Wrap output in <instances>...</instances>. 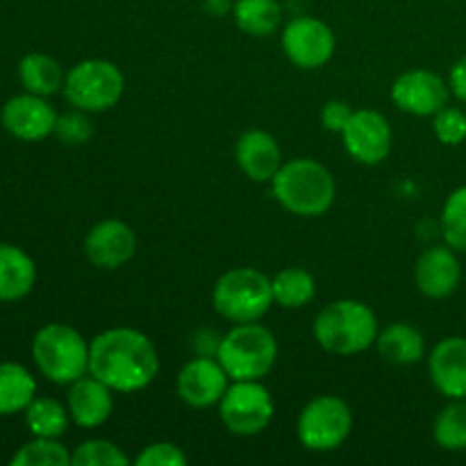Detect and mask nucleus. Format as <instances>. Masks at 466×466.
<instances>
[{
	"mask_svg": "<svg viewBox=\"0 0 466 466\" xmlns=\"http://www.w3.org/2000/svg\"><path fill=\"white\" fill-rule=\"evenodd\" d=\"M73 466H127L130 460L118 449L116 444L107 440H89L82 441L71 453Z\"/></svg>",
	"mask_w": 466,
	"mask_h": 466,
	"instance_id": "c756f323",
	"label": "nucleus"
},
{
	"mask_svg": "<svg viewBox=\"0 0 466 466\" xmlns=\"http://www.w3.org/2000/svg\"><path fill=\"white\" fill-rule=\"evenodd\" d=\"M314 339L335 355H355L378 339V319L362 300L344 299L326 305L314 319Z\"/></svg>",
	"mask_w": 466,
	"mask_h": 466,
	"instance_id": "7ed1b4c3",
	"label": "nucleus"
},
{
	"mask_svg": "<svg viewBox=\"0 0 466 466\" xmlns=\"http://www.w3.org/2000/svg\"><path fill=\"white\" fill-rule=\"evenodd\" d=\"M3 127L12 137L21 141H41L50 137L57 126V112L53 105L44 98L25 91V94L12 96L3 105L0 112Z\"/></svg>",
	"mask_w": 466,
	"mask_h": 466,
	"instance_id": "ddd939ff",
	"label": "nucleus"
},
{
	"mask_svg": "<svg viewBox=\"0 0 466 466\" xmlns=\"http://www.w3.org/2000/svg\"><path fill=\"white\" fill-rule=\"evenodd\" d=\"M18 80L25 91L48 98V96L64 89L66 76H64L57 59L44 53H30L18 62Z\"/></svg>",
	"mask_w": 466,
	"mask_h": 466,
	"instance_id": "5701e85b",
	"label": "nucleus"
},
{
	"mask_svg": "<svg viewBox=\"0 0 466 466\" xmlns=\"http://www.w3.org/2000/svg\"><path fill=\"white\" fill-rule=\"evenodd\" d=\"M344 146L360 164H380L391 150V127L376 109H358L344 127Z\"/></svg>",
	"mask_w": 466,
	"mask_h": 466,
	"instance_id": "f8f14e48",
	"label": "nucleus"
},
{
	"mask_svg": "<svg viewBox=\"0 0 466 466\" xmlns=\"http://www.w3.org/2000/svg\"><path fill=\"white\" fill-rule=\"evenodd\" d=\"M209 14H226L230 9V0H205Z\"/></svg>",
	"mask_w": 466,
	"mask_h": 466,
	"instance_id": "c9c22d12",
	"label": "nucleus"
},
{
	"mask_svg": "<svg viewBox=\"0 0 466 466\" xmlns=\"http://www.w3.org/2000/svg\"><path fill=\"white\" fill-rule=\"evenodd\" d=\"M278 358V341L259 323H237L217 346V360L230 380H262Z\"/></svg>",
	"mask_w": 466,
	"mask_h": 466,
	"instance_id": "39448f33",
	"label": "nucleus"
},
{
	"mask_svg": "<svg viewBox=\"0 0 466 466\" xmlns=\"http://www.w3.org/2000/svg\"><path fill=\"white\" fill-rule=\"evenodd\" d=\"M378 350L382 358L399 367L417 364L426 353V341L423 335L410 323H391L385 330L378 332Z\"/></svg>",
	"mask_w": 466,
	"mask_h": 466,
	"instance_id": "412c9836",
	"label": "nucleus"
},
{
	"mask_svg": "<svg viewBox=\"0 0 466 466\" xmlns=\"http://www.w3.org/2000/svg\"><path fill=\"white\" fill-rule=\"evenodd\" d=\"M159 355L153 341L135 328H109L91 339L89 373L109 390L132 394L155 380Z\"/></svg>",
	"mask_w": 466,
	"mask_h": 466,
	"instance_id": "f257e3e1",
	"label": "nucleus"
},
{
	"mask_svg": "<svg viewBox=\"0 0 466 466\" xmlns=\"http://www.w3.org/2000/svg\"><path fill=\"white\" fill-rule=\"evenodd\" d=\"M71 464V453L59 440L35 437L14 453L12 466H66Z\"/></svg>",
	"mask_w": 466,
	"mask_h": 466,
	"instance_id": "cd10ccee",
	"label": "nucleus"
},
{
	"mask_svg": "<svg viewBox=\"0 0 466 466\" xmlns=\"http://www.w3.org/2000/svg\"><path fill=\"white\" fill-rule=\"evenodd\" d=\"M441 230L451 248L466 253V185L458 187L446 198L441 209Z\"/></svg>",
	"mask_w": 466,
	"mask_h": 466,
	"instance_id": "c85d7f7f",
	"label": "nucleus"
},
{
	"mask_svg": "<svg viewBox=\"0 0 466 466\" xmlns=\"http://www.w3.org/2000/svg\"><path fill=\"white\" fill-rule=\"evenodd\" d=\"M137 250V237L127 223L107 218L96 223L85 239V253L98 268H118L132 259Z\"/></svg>",
	"mask_w": 466,
	"mask_h": 466,
	"instance_id": "2eb2a0df",
	"label": "nucleus"
},
{
	"mask_svg": "<svg viewBox=\"0 0 466 466\" xmlns=\"http://www.w3.org/2000/svg\"><path fill=\"white\" fill-rule=\"evenodd\" d=\"M350 116H353V109H350L344 100H330V103H326V107L321 109L323 127L330 132H344Z\"/></svg>",
	"mask_w": 466,
	"mask_h": 466,
	"instance_id": "72a5a7b5",
	"label": "nucleus"
},
{
	"mask_svg": "<svg viewBox=\"0 0 466 466\" xmlns=\"http://www.w3.org/2000/svg\"><path fill=\"white\" fill-rule=\"evenodd\" d=\"M237 164L253 182H268L282 167L280 146L268 132L248 130L239 137L235 148Z\"/></svg>",
	"mask_w": 466,
	"mask_h": 466,
	"instance_id": "6ab92c4d",
	"label": "nucleus"
},
{
	"mask_svg": "<svg viewBox=\"0 0 466 466\" xmlns=\"http://www.w3.org/2000/svg\"><path fill=\"white\" fill-rule=\"evenodd\" d=\"M235 21L250 36H268L280 27L282 7L278 0H237Z\"/></svg>",
	"mask_w": 466,
	"mask_h": 466,
	"instance_id": "b1692460",
	"label": "nucleus"
},
{
	"mask_svg": "<svg viewBox=\"0 0 466 466\" xmlns=\"http://www.w3.org/2000/svg\"><path fill=\"white\" fill-rule=\"evenodd\" d=\"M428 373L432 385L446 399H466V339L446 337L432 349L428 358Z\"/></svg>",
	"mask_w": 466,
	"mask_h": 466,
	"instance_id": "f3484780",
	"label": "nucleus"
},
{
	"mask_svg": "<svg viewBox=\"0 0 466 466\" xmlns=\"http://www.w3.org/2000/svg\"><path fill=\"white\" fill-rule=\"evenodd\" d=\"M25 426L32 437H46V440H59L66 432L71 414L59 400L46 399V396H35L25 408Z\"/></svg>",
	"mask_w": 466,
	"mask_h": 466,
	"instance_id": "393cba45",
	"label": "nucleus"
},
{
	"mask_svg": "<svg viewBox=\"0 0 466 466\" xmlns=\"http://www.w3.org/2000/svg\"><path fill=\"white\" fill-rule=\"evenodd\" d=\"M432 435L444 451H466V399L453 400L441 410Z\"/></svg>",
	"mask_w": 466,
	"mask_h": 466,
	"instance_id": "bb28decb",
	"label": "nucleus"
},
{
	"mask_svg": "<svg viewBox=\"0 0 466 466\" xmlns=\"http://www.w3.org/2000/svg\"><path fill=\"white\" fill-rule=\"evenodd\" d=\"M451 86L437 73L414 68L396 77L391 85V100L399 109L417 116H435L449 105Z\"/></svg>",
	"mask_w": 466,
	"mask_h": 466,
	"instance_id": "9b49d317",
	"label": "nucleus"
},
{
	"mask_svg": "<svg viewBox=\"0 0 466 466\" xmlns=\"http://www.w3.org/2000/svg\"><path fill=\"white\" fill-rule=\"evenodd\" d=\"M137 466H185L187 455L182 453L180 446L171 441H157L141 451L135 458Z\"/></svg>",
	"mask_w": 466,
	"mask_h": 466,
	"instance_id": "2f4dec72",
	"label": "nucleus"
},
{
	"mask_svg": "<svg viewBox=\"0 0 466 466\" xmlns=\"http://www.w3.org/2000/svg\"><path fill=\"white\" fill-rule=\"evenodd\" d=\"M449 86L451 94H453L455 98L466 103V55L462 59H458V62L453 64V68H451Z\"/></svg>",
	"mask_w": 466,
	"mask_h": 466,
	"instance_id": "f704fd0d",
	"label": "nucleus"
},
{
	"mask_svg": "<svg viewBox=\"0 0 466 466\" xmlns=\"http://www.w3.org/2000/svg\"><path fill=\"white\" fill-rule=\"evenodd\" d=\"M435 135L441 144L446 146H458L466 139V114L458 107H449L446 105L444 109L435 114Z\"/></svg>",
	"mask_w": 466,
	"mask_h": 466,
	"instance_id": "7c9ffc66",
	"label": "nucleus"
},
{
	"mask_svg": "<svg viewBox=\"0 0 466 466\" xmlns=\"http://www.w3.org/2000/svg\"><path fill=\"white\" fill-rule=\"evenodd\" d=\"M214 309L223 319L235 323L258 321L271 309L273 287L271 280L258 268H232L223 273L214 285Z\"/></svg>",
	"mask_w": 466,
	"mask_h": 466,
	"instance_id": "423d86ee",
	"label": "nucleus"
},
{
	"mask_svg": "<svg viewBox=\"0 0 466 466\" xmlns=\"http://www.w3.org/2000/svg\"><path fill=\"white\" fill-rule=\"evenodd\" d=\"M273 287V300L282 308L299 309L303 305H308L309 300L317 294V285H314L312 273H308L305 268L289 267L282 268L276 278L271 280Z\"/></svg>",
	"mask_w": 466,
	"mask_h": 466,
	"instance_id": "a878e982",
	"label": "nucleus"
},
{
	"mask_svg": "<svg viewBox=\"0 0 466 466\" xmlns=\"http://www.w3.org/2000/svg\"><path fill=\"white\" fill-rule=\"evenodd\" d=\"M271 187L278 203L296 217H321L335 203V180L317 159L299 157L282 164Z\"/></svg>",
	"mask_w": 466,
	"mask_h": 466,
	"instance_id": "f03ea898",
	"label": "nucleus"
},
{
	"mask_svg": "<svg viewBox=\"0 0 466 466\" xmlns=\"http://www.w3.org/2000/svg\"><path fill=\"white\" fill-rule=\"evenodd\" d=\"M335 35L323 21L299 16L282 30V50L300 68H319L335 55Z\"/></svg>",
	"mask_w": 466,
	"mask_h": 466,
	"instance_id": "9d476101",
	"label": "nucleus"
},
{
	"mask_svg": "<svg viewBox=\"0 0 466 466\" xmlns=\"http://www.w3.org/2000/svg\"><path fill=\"white\" fill-rule=\"evenodd\" d=\"M126 77L107 59H85L66 73L64 96L82 112H105L121 100Z\"/></svg>",
	"mask_w": 466,
	"mask_h": 466,
	"instance_id": "0eeeda50",
	"label": "nucleus"
},
{
	"mask_svg": "<svg viewBox=\"0 0 466 466\" xmlns=\"http://www.w3.org/2000/svg\"><path fill=\"white\" fill-rule=\"evenodd\" d=\"M36 382L18 362H0V417L25 412L35 400Z\"/></svg>",
	"mask_w": 466,
	"mask_h": 466,
	"instance_id": "4be33fe9",
	"label": "nucleus"
},
{
	"mask_svg": "<svg viewBox=\"0 0 466 466\" xmlns=\"http://www.w3.org/2000/svg\"><path fill=\"white\" fill-rule=\"evenodd\" d=\"M230 376L218 360L196 358L177 376V396L191 408H212L223 399Z\"/></svg>",
	"mask_w": 466,
	"mask_h": 466,
	"instance_id": "4468645a",
	"label": "nucleus"
},
{
	"mask_svg": "<svg viewBox=\"0 0 466 466\" xmlns=\"http://www.w3.org/2000/svg\"><path fill=\"white\" fill-rule=\"evenodd\" d=\"M36 282L35 259L14 244H0V303L25 299Z\"/></svg>",
	"mask_w": 466,
	"mask_h": 466,
	"instance_id": "aec40b11",
	"label": "nucleus"
},
{
	"mask_svg": "<svg viewBox=\"0 0 466 466\" xmlns=\"http://www.w3.org/2000/svg\"><path fill=\"white\" fill-rule=\"evenodd\" d=\"M221 421L232 435L253 437L273 419V399L259 380H235L218 400Z\"/></svg>",
	"mask_w": 466,
	"mask_h": 466,
	"instance_id": "1a4fd4ad",
	"label": "nucleus"
},
{
	"mask_svg": "<svg viewBox=\"0 0 466 466\" xmlns=\"http://www.w3.org/2000/svg\"><path fill=\"white\" fill-rule=\"evenodd\" d=\"M112 391L96 376H82L68 390L66 408L71 421L80 428H98L112 417L114 399Z\"/></svg>",
	"mask_w": 466,
	"mask_h": 466,
	"instance_id": "a211bd4d",
	"label": "nucleus"
},
{
	"mask_svg": "<svg viewBox=\"0 0 466 466\" xmlns=\"http://www.w3.org/2000/svg\"><path fill=\"white\" fill-rule=\"evenodd\" d=\"M350 431H353L350 408L344 399L332 394L317 396V399L309 400L300 410L299 423H296L299 441L314 453L339 449L349 440Z\"/></svg>",
	"mask_w": 466,
	"mask_h": 466,
	"instance_id": "6e6552de",
	"label": "nucleus"
},
{
	"mask_svg": "<svg viewBox=\"0 0 466 466\" xmlns=\"http://www.w3.org/2000/svg\"><path fill=\"white\" fill-rule=\"evenodd\" d=\"M460 278H462V267L449 244L428 248L414 267V280H417L419 291L428 299L451 296L458 289Z\"/></svg>",
	"mask_w": 466,
	"mask_h": 466,
	"instance_id": "dca6fc26",
	"label": "nucleus"
},
{
	"mask_svg": "<svg viewBox=\"0 0 466 466\" xmlns=\"http://www.w3.org/2000/svg\"><path fill=\"white\" fill-rule=\"evenodd\" d=\"M91 132H94V127H91L89 118L82 114V109L80 112H68V114H62V116H57L55 135H57L59 141H64V144H71V146L85 144V141L91 137Z\"/></svg>",
	"mask_w": 466,
	"mask_h": 466,
	"instance_id": "473e14b6",
	"label": "nucleus"
},
{
	"mask_svg": "<svg viewBox=\"0 0 466 466\" xmlns=\"http://www.w3.org/2000/svg\"><path fill=\"white\" fill-rule=\"evenodd\" d=\"M32 358L46 380L73 385L89 373V344L64 323H48L32 339Z\"/></svg>",
	"mask_w": 466,
	"mask_h": 466,
	"instance_id": "20e7f679",
	"label": "nucleus"
}]
</instances>
